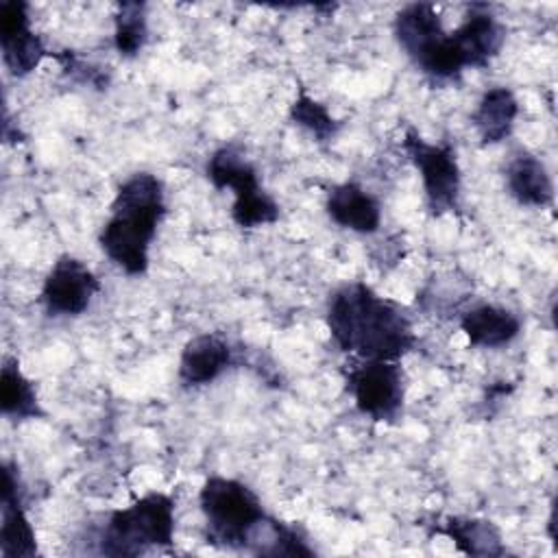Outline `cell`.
Masks as SVG:
<instances>
[{
  "label": "cell",
  "mask_w": 558,
  "mask_h": 558,
  "mask_svg": "<svg viewBox=\"0 0 558 558\" xmlns=\"http://www.w3.org/2000/svg\"><path fill=\"white\" fill-rule=\"evenodd\" d=\"M174 508L172 495L150 490L126 508L109 514L98 551L105 556H140L153 547H170L174 538Z\"/></svg>",
  "instance_id": "obj_4"
},
{
  "label": "cell",
  "mask_w": 558,
  "mask_h": 558,
  "mask_svg": "<svg viewBox=\"0 0 558 558\" xmlns=\"http://www.w3.org/2000/svg\"><path fill=\"white\" fill-rule=\"evenodd\" d=\"M248 549L255 556H314V547H310L299 525H290L270 514L253 532Z\"/></svg>",
  "instance_id": "obj_20"
},
{
  "label": "cell",
  "mask_w": 558,
  "mask_h": 558,
  "mask_svg": "<svg viewBox=\"0 0 558 558\" xmlns=\"http://www.w3.org/2000/svg\"><path fill=\"white\" fill-rule=\"evenodd\" d=\"M325 323L333 344L357 360L399 362L418 342L410 314L364 281L342 283L329 294Z\"/></svg>",
  "instance_id": "obj_1"
},
{
  "label": "cell",
  "mask_w": 558,
  "mask_h": 558,
  "mask_svg": "<svg viewBox=\"0 0 558 558\" xmlns=\"http://www.w3.org/2000/svg\"><path fill=\"white\" fill-rule=\"evenodd\" d=\"M344 386L357 412L371 421L397 423L403 414L405 373L399 362L355 360L344 368Z\"/></svg>",
  "instance_id": "obj_7"
},
{
  "label": "cell",
  "mask_w": 558,
  "mask_h": 558,
  "mask_svg": "<svg viewBox=\"0 0 558 558\" xmlns=\"http://www.w3.org/2000/svg\"><path fill=\"white\" fill-rule=\"evenodd\" d=\"M442 33V20L432 2H410L395 13L392 35L410 61H414Z\"/></svg>",
  "instance_id": "obj_18"
},
{
  "label": "cell",
  "mask_w": 558,
  "mask_h": 558,
  "mask_svg": "<svg viewBox=\"0 0 558 558\" xmlns=\"http://www.w3.org/2000/svg\"><path fill=\"white\" fill-rule=\"evenodd\" d=\"M0 50L4 68L15 78L33 74L41 61L52 54L33 31L31 11L24 0H7L0 4Z\"/></svg>",
  "instance_id": "obj_9"
},
{
  "label": "cell",
  "mask_w": 558,
  "mask_h": 558,
  "mask_svg": "<svg viewBox=\"0 0 558 558\" xmlns=\"http://www.w3.org/2000/svg\"><path fill=\"white\" fill-rule=\"evenodd\" d=\"M0 412L13 421L44 418L46 412L39 403L35 384L24 375L15 357L2 360L0 373Z\"/></svg>",
  "instance_id": "obj_19"
},
{
  "label": "cell",
  "mask_w": 558,
  "mask_h": 558,
  "mask_svg": "<svg viewBox=\"0 0 558 558\" xmlns=\"http://www.w3.org/2000/svg\"><path fill=\"white\" fill-rule=\"evenodd\" d=\"M506 190L521 207H549L554 203V181L536 155L519 150L506 163Z\"/></svg>",
  "instance_id": "obj_15"
},
{
  "label": "cell",
  "mask_w": 558,
  "mask_h": 558,
  "mask_svg": "<svg viewBox=\"0 0 558 558\" xmlns=\"http://www.w3.org/2000/svg\"><path fill=\"white\" fill-rule=\"evenodd\" d=\"M547 530H549L551 543H556V501H551V512H549V519H547Z\"/></svg>",
  "instance_id": "obj_24"
},
{
  "label": "cell",
  "mask_w": 558,
  "mask_h": 558,
  "mask_svg": "<svg viewBox=\"0 0 558 558\" xmlns=\"http://www.w3.org/2000/svg\"><path fill=\"white\" fill-rule=\"evenodd\" d=\"M434 532L453 541L456 549L466 556L488 558L506 554L501 530L490 519L445 517L438 523H434Z\"/></svg>",
  "instance_id": "obj_17"
},
{
  "label": "cell",
  "mask_w": 558,
  "mask_h": 558,
  "mask_svg": "<svg viewBox=\"0 0 558 558\" xmlns=\"http://www.w3.org/2000/svg\"><path fill=\"white\" fill-rule=\"evenodd\" d=\"M325 211L333 225L360 235H373L381 227V205L377 196L355 181L329 187Z\"/></svg>",
  "instance_id": "obj_12"
},
{
  "label": "cell",
  "mask_w": 558,
  "mask_h": 558,
  "mask_svg": "<svg viewBox=\"0 0 558 558\" xmlns=\"http://www.w3.org/2000/svg\"><path fill=\"white\" fill-rule=\"evenodd\" d=\"M401 148L418 170L427 209L434 216L456 211L462 194V170L453 144L427 142L414 126H408Z\"/></svg>",
  "instance_id": "obj_6"
},
{
  "label": "cell",
  "mask_w": 558,
  "mask_h": 558,
  "mask_svg": "<svg viewBox=\"0 0 558 558\" xmlns=\"http://www.w3.org/2000/svg\"><path fill=\"white\" fill-rule=\"evenodd\" d=\"M288 116L296 126L307 131L318 144H329L342 129V122L336 120L323 102L312 98L305 92V87H299Z\"/></svg>",
  "instance_id": "obj_22"
},
{
  "label": "cell",
  "mask_w": 558,
  "mask_h": 558,
  "mask_svg": "<svg viewBox=\"0 0 558 558\" xmlns=\"http://www.w3.org/2000/svg\"><path fill=\"white\" fill-rule=\"evenodd\" d=\"M2 523L0 554L4 558H35L37 536L24 510V490L17 469L11 462L2 464Z\"/></svg>",
  "instance_id": "obj_11"
},
{
  "label": "cell",
  "mask_w": 558,
  "mask_h": 558,
  "mask_svg": "<svg viewBox=\"0 0 558 558\" xmlns=\"http://www.w3.org/2000/svg\"><path fill=\"white\" fill-rule=\"evenodd\" d=\"M52 57L61 63L63 72H65L68 76H72L74 81H78V83H83V85H92V87H96V89H105V87H107L109 74H107L100 65H94V63L85 61L83 57L74 54L72 50H65V52L52 54Z\"/></svg>",
  "instance_id": "obj_23"
},
{
  "label": "cell",
  "mask_w": 558,
  "mask_h": 558,
  "mask_svg": "<svg viewBox=\"0 0 558 558\" xmlns=\"http://www.w3.org/2000/svg\"><path fill=\"white\" fill-rule=\"evenodd\" d=\"M464 68L484 70L499 57L506 44V26L490 4L473 2L466 7L464 20L449 31Z\"/></svg>",
  "instance_id": "obj_10"
},
{
  "label": "cell",
  "mask_w": 558,
  "mask_h": 558,
  "mask_svg": "<svg viewBox=\"0 0 558 558\" xmlns=\"http://www.w3.org/2000/svg\"><path fill=\"white\" fill-rule=\"evenodd\" d=\"M205 177L216 190H231V220L240 229L268 227L279 220V203L262 187L259 172L235 142L218 146L205 163Z\"/></svg>",
  "instance_id": "obj_5"
},
{
  "label": "cell",
  "mask_w": 558,
  "mask_h": 558,
  "mask_svg": "<svg viewBox=\"0 0 558 558\" xmlns=\"http://www.w3.org/2000/svg\"><path fill=\"white\" fill-rule=\"evenodd\" d=\"M233 364L231 344L218 333L190 338L179 357V381L183 388H201L216 381Z\"/></svg>",
  "instance_id": "obj_13"
},
{
  "label": "cell",
  "mask_w": 558,
  "mask_h": 558,
  "mask_svg": "<svg viewBox=\"0 0 558 558\" xmlns=\"http://www.w3.org/2000/svg\"><path fill=\"white\" fill-rule=\"evenodd\" d=\"M517 116H519V100L514 92L506 85L488 87L480 96L477 107L471 113V122L480 135V144L495 146L508 140L514 129Z\"/></svg>",
  "instance_id": "obj_16"
},
{
  "label": "cell",
  "mask_w": 558,
  "mask_h": 558,
  "mask_svg": "<svg viewBox=\"0 0 558 558\" xmlns=\"http://www.w3.org/2000/svg\"><path fill=\"white\" fill-rule=\"evenodd\" d=\"M100 292V281L87 264L63 253L41 283V303L48 316H81Z\"/></svg>",
  "instance_id": "obj_8"
},
{
  "label": "cell",
  "mask_w": 558,
  "mask_h": 558,
  "mask_svg": "<svg viewBox=\"0 0 558 558\" xmlns=\"http://www.w3.org/2000/svg\"><path fill=\"white\" fill-rule=\"evenodd\" d=\"M207 543L225 549H248L253 532L266 521L259 497L235 477L209 475L198 490Z\"/></svg>",
  "instance_id": "obj_3"
},
{
  "label": "cell",
  "mask_w": 558,
  "mask_h": 558,
  "mask_svg": "<svg viewBox=\"0 0 558 558\" xmlns=\"http://www.w3.org/2000/svg\"><path fill=\"white\" fill-rule=\"evenodd\" d=\"M460 329L471 347L501 349L521 333V316L504 305L477 303L460 314Z\"/></svg>",
  "instance_id": "obj_14"
},
{
  "label": "cell",
  "mask_w": 558,
  "mask_h": 558,
  "mask_svg": "<svg viewBox=\"0 0 558 558\" xmlns=\"http://www.w3.org/2000/svg\"><path fill=\"white\" fill-rule=\"evenodd\" d=\"M148 41V13L144 2H118L113 13V48L122 59H133Z\"/></svg>",
  "instance_id": "obj_21"
},
{
  "label": "cell",
  "mask_w": 558,
  "mask_h": 558,
  "mask_svg": "<svg viewBox=\"0 0 558 558\" xmlns=\"http://www.w3.org/2000/svg\"><path fill=\"white\" fill-rule=\"evenodd\" d=\"M163 181L153 172H133L113 196L111 216L98 233V244L113 266L129 277H142L150 266V244L166 218Z\"/></svg>",
  "instance_id": "obj_2"
}]
</instances>
